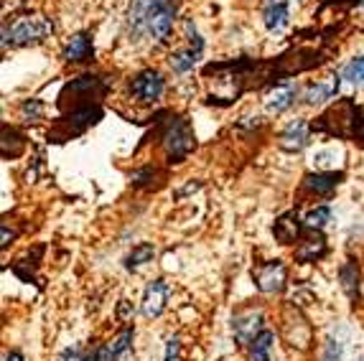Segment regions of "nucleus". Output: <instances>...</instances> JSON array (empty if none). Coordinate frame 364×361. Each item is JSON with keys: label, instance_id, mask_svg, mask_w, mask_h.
Masks as SVG:
<instances>
[{"label": "nucleus", "instance_id": "1", "mask_svg": "<svg viewBox=\"0 0 364 361\" xmlns=\"http://www.w3.org/2000/svg\"><path fill=\"white\" fill-rule=\"evenodd\" d=\"M331 54L334 51L323 46H293L291 51L273 56V59H247V56H242V59L235 61H212L201 69V74L217 77L219 85H227V82L235 85L230 99H227V107H230L245 92L283 85L288 77H296V74L311 72V69L326 64Z\"/></svg>", "mask_w": 364, "mask_h": 361}, {"label": "nucleus", "instance_id": "2", "mask_svg": "<svg viewBox=\"0 0 364 361\" xmlns=\"http://www.w3.org/2000/svg\"><path fill=\"white\" fill-rule=\"evenodd\" d=\"M107 92L109 82L97 74H82L67 82L59 95L61 114L49 130V143H67L97 125L105 114L102 99Z\"/></svg>", "mask_w": 364, "mask_h": 361}, {"label": "nucleus", "instance_id": "3", "mask_svg": "<svg viewBox=\"0 0 364 361\" xmlns=\"http://www.w3.org/2000/svg\"><path fill=\"white\" fill-rule=\"evenodd\" d=\"M176 23V0H130L128 33L138 41L148 36L156 43H166Z\"/></svg>", "mask_w": 364, "mask_h": 361}, {"label": "nucleus", "instance_id": "4", "mask_svg": "<svg viewBox=\"0 0 364 361\" xmlns=\"http://www.w3.org/2000/svg\"><path fill=\"white\" fill-rule=\"evenodd\" d=\"M311 130L364 148V107L352 97H341L311 122Z\"/></svg>", "mask_w": 364, "mask_h": 361}, {"label": "nucleus", "instance_id": "5", "mask_svg": "<svg viewBox=\"0 0 364 361\" xmlns=\"http://www.w3.org/2000/svg\"><path fill=\"white\" fill-rule=\"evenodd\" d=\"M158 120V140L164 145L168 166H178L196 151V135L188 117L176 112H161Z\"/></svg>", "mask_w": 364, "mask_h": 361}, {"label": "nucleus", "instance_id": "6", "mask_svg": "<svg viewBox=\"0 0 364 361\" xmlns=\"http://www.w3.org/2000/svg\"><path fill=\"white\" fill-rule=\"evenodd\" d=\"M54 31V23L41 16H16L3 21V48L8 46H31L41 43Z\"/></svg>", "mask_w": 364, "mask_h": 361}, {"label": "nucleus", "instance_id": "7", "mask_svg": "<svg viewBox=\"0 0 364 361\" xmlns=\"http://www.w3.org/2000/svg\"><path fill=\"white\" fill-rule=\"evenodd\" d=\"M186 38H188L186 46L171 54V69H173L176 74L191 72L196 61L201 59V51H204V38L199 36L194 21H186Z\"/></svg>", "mask_w": 364, "mask_h": 361}, {"label": "nucleus", "instance_id": "8", "mask_svg": "<svg viewBox=\"0 0 364 361\" xmlns=\"http://www.w3.org/2000/svg\"><path fill=\"white\" fill-rule=\"evenodd\" d=\"M252 280H255V288L260 290V293H267V295L283 293L286 280H288V270L280 259H267V262H262V265H257L255 270H252Z\"/></svg>", "mask_w": 364, "mask_h": 361}, {"label": "nucleus", "instance_id": "9", "mask_svg": "<svg viewBox=\"0 0 364 361\" xmlns=\"http://www.w3.org/2000/svg\"><path fill=\"white\" fill-rule=\"evenodd\" d=\"M166 90V79L158 69H143L130 79V95L138 102H156Z\"/></svg>", "mask_w": 364, "mask_h": 361}, {"label": "nucleus", "instance_id": "10", "mask_svg": "<svg viewBox=\"0 0 364 361\" xmlns=\"http://www.w3.org/2000/svg\"><path fill=\"white\" fill-rule=\"evenodd\" d=\"M344 183V171H318V173H306L301 191L318 199H328L336 188Z\"/></svg>", "mask_w": 364, "mask_h": 361}, {"label": "nucleus", "instance_id": "11", "mask_svg": "<svg viewBox=\"0 0 364 361\" xmlns=\"http://www.w3.org/2000/svg\"><path fill=\"white\" fill-rule=\"evenodd\" d=\"M260 331H262L260 311H242V313H237L235 318H232V333H235L237 346H242V349H247Z\"/></svg>", "mask_w": 364, "mask_h": 361}, {"label": "nucleus", "instance_id": "12", "mask_svg": "<svg viewBox=\"0 0 364 361\" xmlns=\"http://www.w3.org/2000/svg\"><path fill=\"white\" fill-rule=\"evenodd\" d=\"M61 59L67 64H85V61L95 59V41H92L90 31H79L67 41L64 51H61Z\"/></svg>", "mask_w": 364, "mask_h": 361}, {"label": "nucleus", "instance_id": "13", "mask_svg": "<svg viewBox=\"0 0 364 361\" xmlns=\"http://www.w3.org/2000/svg\"><path fill=\"white\" fill-rule=\"evenodd\" d=\"M304 227L306 222H301L298 219V211H286V214H280L278 219H275L273 224V237L275 242H280V244H296V242L304 239Z\"/></svg>", "mask_w": 364, "mask_h": 361}, {"label": "nucleus", "instance_id": "14", "mask_svg": "<svg viewBox=\"0 0 364 361\" xmlns=\"http://www.w3.org/2000/svg\"><path fill=\"white\" fill-rule=\"evenodd\" d=\"M309 232L311 235L298 242V249H296V262H301V265L318 262V259L326 257V252H328L326 237H323L318 229H309Z\"/></svg>", "mask_w": 364, "mask_h": 361}, {"label": "nucleus", "instance_id": "15", "mask_svg": "<svg viewBox=\"0 0 364 361\" xmlns=\"http://www.w3.org/2000/svg\"><path fill=\"white\" fill-rule=\"evenodd\" d=\"M168 295H171V288L164 277L153 280L146 288V295H143V316H146V318H158V316L166 311Z\"/></svg>", "mask_w": 364, "mask_h": 361}, {"label": "nucleus", "instance_id": "16", "mask_svg": "<svg viewBox=\"0 0 364 361\" xmlns=\"http://www.w3.org/2000/svg\"><path fill=\"white\" fill-rule=\"evenodd\" d=\"M262 13V23L270 33H278L288 26V18H291V3L288 0H262L260 6Z\"/></svg>", "mask_w": 364, "mask_h": 361}, {"label": "nucleus", "instance_id": "17", "mask_svg": "<svg viewBox=\"0 0 364 361\" xmlns=\"http://www.w3.org/2000/svg\"><path fill=\"white\" fill-rule=\"evenodd\" d=\"M309 130L311 125L304 120V117H298V120H293L291 125L283 130V133L278 135V145L280 151L286 153H301L309 145Z\"/></svg>", "mask_w": 364, "mask_h": 361}, {"label": "nucleus", "instance_id": "18", "mask_svg": "<svg viewBox=\"0 0 364 361\" xmlns=\"http://www.w3.org/2000/svg\"><path fill=\"white\" fill-rule=\"evenodd\" d=\"M298 99V87L293 85H278L273 87V92L267 95L265 99V107L270 109V112H286L288 107H293V102Z\"/></svg>", "mask_w": 364, "mask_h": 361}, {"label": "nucleus", "instance_id": "19", "mask_svg": "<svg viewBox=\"0 0 364 361\" xmlns=\"http://www.w3.org/2000/svg\"><path fill=\"white\" fill-rule=\"evenodd\" d=\"M339 283H341V290L346 293L349 301H357L359 295V265L354 259H346L344 265L339 267Z\"/></svg>", "mask_w": 364, "mask_h": 361}, {"label": "nucleus", "instance_id": "20", "mask_svg": "<svg viewBox=\"0 0 364 361\" xmlns=\"http://www.w3.org/2000/svg\"><path fill=\"white\" fill-rule=\"evenodd\" d=\"M339 79L341 77H331L328 85H311L309 90L304 92V102L306 104H318V102H326V99H334L339 95Z\"/></svg>", "mask_w": 364, "mask_h": 361}, {"label": "nucleus", "instance_id": "21", "mask_svg": "<svg viewBox=\"0 0 364 361\" xmlns=\"http://www.w3.org/2000/svg\"><path fill=\"white\" fill-rule=\"evenodd\" d=\"M275 346V333L270 328H262L257 338L250 343V361H270V351Z\"/></svg>", "mask_w": 364, "mask_h": 361}, {"label": "nucleus", "instance_id": "22", "mask_svg": "<svg viewBox=\"0 0 364 361\" xmlns=\"http://www.w3.org/2000/svg\"><path fill=\"white\" fill-rule=\"evenodd\" d=\"M153 257H156V247H153L151 242H140V244L133 247V252L125 257V267H128V270H138V267L148 265Z\"/></svg>", "mask_w": 364, "mask_h": 361}, {"label": "nucleus", "instance_id": "23", "mask_svg": "<svg viewBox=\"0 0 364 361\" xmlns=\"http://www.w3.org/2000/svg\"><path fill=\"white\" fill-rule=\"evenodd\" d=\"M306 229H318L321 232L328 222H331V206L321 204V206H314V209L306 214Z\"/></svg>", "mask_w": 364, "mask_h": 361}, {"label": "nucleus", "instance_id": "24", "mask_svg": "<svg viewBox=\"0 0 364 361\" xmlns=\"http://www.w3.org/2000/svg\"><path fill=\"white\" fill-rule=\"evenodd\" d=\"M341 79H346L349 85H357V87L364 85V54L346 64L344 72H341Z\"/></svg>", "mask_w": 364, "mask_h": 361}, {"label": "nucleus", "instance_id": "25", "mask_svg": "<svg viewBox=\"0 0 364 361\" xmlns=\"http://www.w3.org/2000/svg\"><path fill=\"white\" fill-rule=\"evenodd\" d=\"M344 359V343H341V338H328L326 346H323V356L321 361H341Z\"/></svg>", "mask_w": 364, "mask_h": 361}, {"label": "nucleus", "instance_id": "26", "mask_svg": "<svg viewBox=\"0 0 364 361\" xmlns=\"http://www.w3.org/2000/svg\"><path fill=\"white\" fill-rule=\"evenodd\" d=\"M21 112H23V117H28L31 114V120H36V117H41L43 104L38 102V99H26L23 107H21Z\"/></svg>", "mask_w": 364, "mask_h": 361}, {"label": "nucleus", "instance_id": "27", "mask_svg": "<svg viewBox=\"0 0 364 361\" xmlns=\"http://www.w3.org/2000/svg\"><path fill=\"white\" fill-rule=\"evenodd\" d=\"M59 361H92L90 356H85V351L82 349H77V346H69V349H64L61 351V356H59Z\"/></svg>", "mask_w": 364, "mask_h": 361}, {"label": "nucleus", "instance_id": "28", "mask_svg": "<svg viewBox=\"0 0 364 361\" xmlns=\"http://www.w3.org/2000/svg\"><path fill=\"white\" fill-rule=\"evenodd\" d=\"M164 361H178V338H168Z\"/></svg>", "mask_w": 364, "mask_h": 361}, {"label": "nucleus", "instance_id": "29", "mask_svg": "<svg viewBox=\"0 0 364 361\" xmlns=\"http://www.w3.org/2000/svg\"><path fill=\"white\" fill-rule=\"evenodd\" d=\"M364 6V0H323V8L326 6Z\"/></svg>", "mask_w": 364, "mask_h": 361}, {"label": "nucleus", "instance_id": "30", "mask_svg": "<svg viewBox=\"0 0 364 361\" xmlns=\"http://www.w3.org/2000/svg\"><path fill=\"white\" fill-rule=\"evenodd\" d=\"M6 361H26V359H23V354H21V351H8Z\"/></svg>", "mask_w": 364, "mask_h": 361}]
</instances>
